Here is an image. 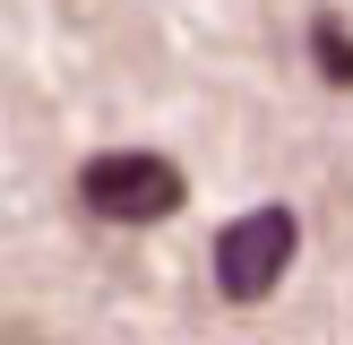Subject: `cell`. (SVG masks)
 <instances>
[{"label":"cell","instance_id":"6da1fadb","mask_svg":"<svg viewBox=\"0 0 353 345\" xmlns=\"http://www.w3.org/2000/svg\"><path fill=\"white\" fill-rule=\"evenodd\" d=\"M78 199H86V216H103V224H155V216H172V207L190 199V181H181V164L155 155V147H112V155H86L78 164Z\"/></svg>","mask_w":353,"mask_h":345},{"label":"cell","instance_id":"7a4b0ae2","mask_svg":"<svg viewBox=\"0 0 353 345\" xmlns=\"http://www.w3.org/2000/svg\"><path fill=\"white\" fill-rule=\"evenodd\" d=\"M293 241H302V224H293V207H250V216H233L216 233V293L224 302H268L276 285H285L293 268Z\"/></svg>","mask_w":353,"mask_h":345},{"label":"cell","instance_id":"3957f363","mask_svg":"<svg viewBox=\"0 0 353 345\" xmlns=\"http://www.w3.org/2000/svg\"><path fill=\"white\" fill-rule=\"evenodd\" d=\"M310 61L327 86H353V26L345 17H310Z\"/></svg>","mask_w":353,"mask_h":345}]
</instances>
